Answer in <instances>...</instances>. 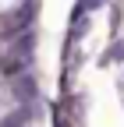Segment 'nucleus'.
Masks as SVG:
<instances>
[{
    "label": "nucleus",
    "mask_w": 124,
    "mask_h": 127,
    "mask_svg": "<svg viewBox=\"0 0 124 127\" xmlns=\"http://www.w3.org/2000/svg\"><path fill=\"white\" fill-rule=\"evenodd\" d=\"M78 4H82L85 11H96V7H103V0H78Z\"/></svg>",
    "instance_id": "4"
},
{
    "label": "nucleus",
    "mask_w": 124,
    "mask_h": 127,
    "mask_svg": "<svg viewBox=\"0 0 124 127\" xmlns=\"http://www.w3.org/2000/svg\"><path fill=\"white\" fill-rule=\"evenodd\" d=\"M106 60H124V39H121V42H114V50L103 57V64H106Z\"/></svg>",
    "instance_id": "3"
},
{
    "label": "nucleus",
    "mask_w": 124,
    "mask_h": 127,
    "mask_svg": "<svg viewBox=\"0 0 124 127\" xmlns=\"http://www.w3.org/2000/svg\"><path fill=\"white\" fill-rule=\"evenodd\" d=\"M53 120H57V127H67V120H64V117H60V113H57Z\"/></svg>",
    "instance_id": "5"
},
{
    "label": "nucleus",
    "mask_w": 124,
    "mask_h": 127,
    "mask_svg": "<svg viewBox=\"0 0 124 127\" xmlns=\"http://www.w3.org/2000/svg\"><path fill=\"white\" fill-rule=\"evenodd\" d=\"M28 120H32V106H21V109H14L11 117L0 120V127H28Z\"/></svg>",
    "instance_id": "2"
},
{
    "label": "nucleus",
    "mask_w": 124,
    "mask_h": 127,
    "mask_svg": "<svg viewBox=\"0 0 124 127\" xmlns=\"http://www.w3.org/2000/svg\"><path fill=\"white\" fill-rule=\"evenodd\" d=\"M36 95H39V88H36V78L32 74H14V99H18L21 106H32L36 102Z\"/></svg>",
    "instance_id": "1"
}]
</instances>
